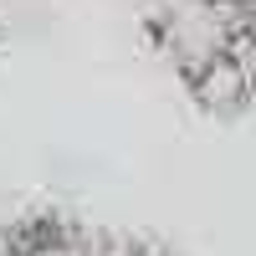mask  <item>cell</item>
I'll return each instance as SVG.
<instances>
[{"instance_id": "6da1fadb", "label": "cell", "mask_w": 256, "mask_h": 256, "mask_svg": "<svg viewBox=\"0 0 256 256\" xmlns=\"http://www.w3.org/2000/svg\"><path fill=\"white\" fill-rule=\"evenodd\" d=\"M138 36L195 113L236 123L256 108V0H144Z\"/></svg>"}, {"instance_id": "7a4b0ae2", "label": "cell", "mask_w": 256, "mask_h": 256, "mask_svg": "<svg viewBox=\"0 0 256 256\" xmlns=\"http://www.w3.org/2000/svg\"><path fill=\"white\" fill-rule=\"evenodd\" d=\"M0 256H113V236L72 210L26 205L10 220H0Z\"/></svg>"}, {"instance_id": "3957f363", "label": "cell", "mask_w": 256, "mask_h": 256, "mask_svg": "<svg viewBox=\"0 0 256 256\" xmlns=\"http://www.w3.org/2000/svg\"><path fill=\"white\" fill-rule=\"evenodd\" d=\"M113 256H174L159 241H144V236H113Z\"/></svg>"}, {"instance_id": "277c9868", "label": "cell", "mask_w": 256, "mask_h": 256, "mask_svg": "<svg viewBox=\"0 0 256 256\" xmlns=\"http://www.w3.org/2000/svg\"><path fill=\"white\" fill-rule=\"evenodd\" d=\"M0 41H6V6H0Z\"/></svg>"}]
</instances>
